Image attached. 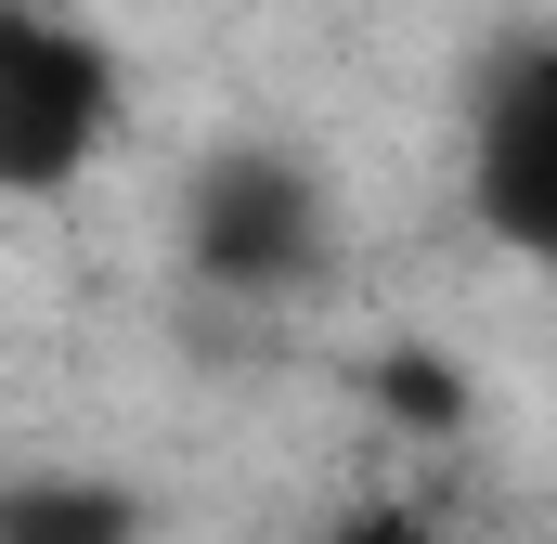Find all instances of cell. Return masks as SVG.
I'll list each match as a JSON object with an SVG mask.
<instances>
[{"label": "cell", "mask_w": 557, "mask_h": 544, "mask_svg": "<svg viewBox=\"0 0 557 544\" xmlns=\"http://www.w3.org/2000/svg\"><path fill=\"white\" fill-rule=\"evenodd\" d=\"M0 544H156V506L117 467H13L0 480Z\"/></svg>", "instance_id": "obj_4"}, {"label": "cell", "mask_w": 557, "mask_h": 544, "mask_svg": "<svg viewBox=\"0 0 557 544\" xmlns=\"http://www.w3.org/2000/svg\"><path fill=\"white\" fill-rule=\"evenodd\" d=\"M467 208L493 247L557 272V39H519L467 104Z\"/></svg>", "instance_id": "obj_3"}, {"label": "cell", "mask_w": 557, "mask_h": 544, "mask_svg": "<svg viewBox=\"0 0 557 544\" xmlns=\"http://www.w3.org/2000/svg\"><path fill=\"white\" fill-rule=\"evenodd\" d=\"M376 403L403 415V428H467V376H454L441 350H389V363H376Z\"/></svg>", "instance_id": "obj_5"}, {"label": "cell", "mask_w": 557, "mask_h": 544, "mask_svg": "<svg viewBox=\"0 0 557 544\" xmlns=\"http://www.w3.org/2000/svg\"><path fill=\"white\" fill-rule=\"evenodd\" d=\"M131 118L117 39L78 26L65 0H0V195H65L104 169Z\"/></svg>", "instance_id": "obj_2"}, {"label": "cell", "mask_w": 557, "mask_h": 544, "mask_svg": "<svg viewBox=\"0 0 557 544\" xmlns=\"http://www.w3.org/2000/svg\"><path fill=\"white\" fill-rule=\"evenodd\" d=\"M337 260V182L298 143H221L182 182V272L208 298H311Z\"/></svg>", "instance_id": "obj_1"}, {"label": "cell", "mask_w": 557, "mask_h": 544, "mask_svg": "<svg viewBox=\"0 0 557 544\" xmlns=\"http://www.w3.org/2000/svg\"><path fill=\"white\" fill-rule=\"evenodd\" d=\"M337 544H454L441 519H416V506H376V519H350Z\"/></svg>", "instance_id": "obj_6"}]
</instances>
